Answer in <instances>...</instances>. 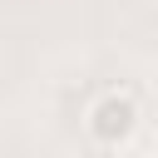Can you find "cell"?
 <instances>
[{
  "mask_svg": "<svg viewBox=\"0 0 158 158\" xmlns=\"http://www.w3.org/2000/svg\"><path fill=\"white\" fill-rule=\"evenodd\" d=\"M138 128H143V109H138V99H133L128 89H104V94H94L89 109H84V133H89V143L104 148V153L128 148V143L138 138Z\"/></svg>",
  "mask_w": 158,
  "mask_h": 158,
  "instance_id": "6da1fadb",
  "label": "cell"
}]
</instances>
